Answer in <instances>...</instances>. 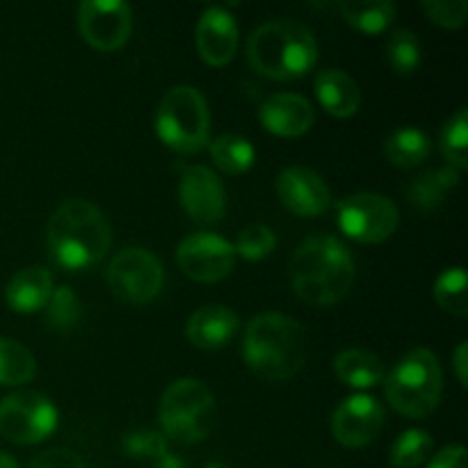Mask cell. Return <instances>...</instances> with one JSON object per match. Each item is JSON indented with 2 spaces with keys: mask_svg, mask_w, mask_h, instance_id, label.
I'll list each match as a JSON object with an SVG mask.
<instances>
[{
  "mask_svg": "<svg viewBox=\"0 0 468 468\" xmlns=\"http://www.w3.org/2000/svg\"><path fill=\"white\" fill-rule=\"evenodd\" d=\"M288 277L304 304L332 306L350 292L356 265L346 242L334 236H311L292 254Z\"/></svg>",
  "mask_w": 468,
  "mask_h": 468,
  "instance_id": "cell-1",
  "label": "cell"
},
{
  "mask_svg": "<svg viewBox=\"0 0 468 468\" xmlns=\"http://www.w3.org/2000/svg\"><path fill=\"white\" fill-rule=\"evenodd\" d=\"M46 245L59 268L85 270L108 254L112 229L99 206L85 199H69L50 215Z\"/></svg>",
  "mask_w": 468,
  "mask_h": 468,
  "instance_id": "cell-2",
  "label": "cell"
},
{
  "mask_svg": "<svg viewBox=\"0 0 468 468\" xmlns=\"http://www.w3.org/2000/svg\"><path fill=\"white\" fill-rule=\"evenodd\" d=\"M309 355L306 332L295 318L283 314H261L247 324L242 356L247 368L268 382L295 378Z\"/></svg>",
  "mask_w": 468,
  "mask_h": 468,
  "instance_id": "cell-3",
  "label": "cell"
},
{
  "mask_svg": "<svg viewBox=\"0 0 468 468\" xmlns=\"http://www.w3.org/2000/svg\"><path fill=\"white\" fill-rule=\"evenodd\" d=\"M247 62L256 73L272 80H295L318 62L314 32L292 18L261 23L247 41Z\"/></svg>",
  "mask_w": 468,
  "mask_h": 468,
  "instance_id": "cell-4",
  "label": "cell"
},
{
  "mask_svg": "<svg viewBox=\"0 0 468 468\" xmlns=\"http://www.w3.org/2000/svg\"><path fill=\"white\" fill-rule=\"evenodd\" d=\"M443 391L441 366L428 347L407 352L387 375L384 393L398 414L407 419H425L437 410Z\"/></svg>",
  "mask_w": 468,
  "mask_h": 468,
  "instance_id": "cell-5",
  "label": "cell"
},
{
  "mask_svg": "<svg viewBox=\"0 0 468 468\" xmlns=\"http://www.w3.org/2000/svg\"><path fill=\"white\" fill-rule=\"evenodd\" d=\"M218 419L213 391L201 379L181 378L167 387L158 407L160 432L167 441L192 446L208 439Z\"/></svg>",
  "mask_w": 468,
  "mask_h": 468,
  "instance_id": "cell-6",
  "label": "cell"
},
{
  "mask_svg": "<svg viewBox=\"0 0 468 468\" xmlns=\"http://www.w3.org/2000/svg\"><path fill=\"white\" fill-rule=\"evenodd\" d=\"M155 133L176 154H199L210 142V110L204 94L192 85L165 91L155 110Z\"/></svg>",
  "mask_w": 468,
  "mask_h": 468,
  "instance_id": "cell-7",
  "label": "cell"
},
{
  "mask_svg": "<svg viewBox=\"0 0 468 468\" xmlns=\"http://www.w3.org/2000/svg\"><path fill=\"white\" fill-rule=\"evenodd\" d=\"M58 423V407L44 393L16 391L0 400V437L18 446L46 441Z\"/></svg>",
  "mask_w": 468,
  "mask_h": 468,
  "instance_id": "cell-8",
  "label": "cell"
},
{
  "mask_svg": "<svg viewBox=\"0 0 468 468\" xmlns=\"http://www.w3.org/2000/svg\"><path fill=\"white\" fill-rule=\"evenodd\" d=\"M336 222L346 238L364 245L388 240L400 224V210L378 192H356L336 204Z\"/></svg>",
  "mask_w": 468,
  "mask_h": 468,
  "instance_id": "cell-9",
  "label": "cell"
},
{
  "mask_svg": "<svg viewBox=\"0 0 468 468\" xmlns=\"http://www.w3.org/2000/svg\"><path fill=\"white\" fill-rule=\"evenodd\" d=\"M165 268L154 251L126 247L108 265V286L122 302L146 304L163 291Z\"/></svg>",
  "mask_w": 468,
  "mask_h": 468,
  "instance_id": "cell-10",
  "label": "cell"
},
{
  "mask_svg": "<svg viewBox=\"0 0 468 468\" xmlns=\"http://www.w3.org/2000/svg\"><path fill=\"white\" fill-rule=\"evenodd\" d=\"M176 263L187 279L218 283L231 274L236 265V251L231 242L219 233L197 231L178 242Z\"/></svg>",
  "mask_w": 468,
  "mask_h": 468,
  "instance_id": "cell-11",
  "label": "cell"
},
{
  "mask_svg": "<svg viewBox=\"0 0 468 468\" xmlns=\"http://www.w3.org/2000/svg\"><path fill=\"white\" fill-rule=\"evenodd\" d=\"M78 30L96 50H117L133 32V9L123 0H85L78 7Z\"/></svg>",
  "mask_w": 468,
  "mask_h": 468,
  "instance_id": "cell-12",
  "label": "cell"
},
{
  "mask_svg": "<svg viewBox=\"0 0 468 468\" xmlns=\"http://www.w3.org/2000/svg\"><path fill=\"white\" fill-rule=\"evenodd\" d=\"M178 199L187 218L204 229L218 224L227 213V190L218 174L204 165H183Z\"/></svg>",
  "mask_w": 468,
  "mask_h": 468,
  "instance_id": "cell-13",
  "label": "cell"
},
{
  "mask_svg": "<svg viewBox=\"0 0 468 468\" xmlns=\"http://www.w3.org/2000/svg\"><path fill=\"white\" fill-rule=\"evenodd\" d=\"M384 428V407L373 396L356 393L343 400L332 416V432L341 446L366 448Z\"/></svg>",
  "mask_w": 468,
  "mask_h": 468,
  "instance_id": "cell-14",
  "label": "cell"
},
{
  "mask_svg": "<svg viewBox=\"0 0 468 468\" xmlns=\"http://www.w3.org/2000/svg\"><path fill=\"white\" fill-rule=\"evenodd\" d=\"M282 204L300 218H318L332 206V192L320 174L309 167H286L277 176Z\"/></svg>",
  "mask_w": 468,
  "mask_h": 468,
  "instance_id": "cell-15",
  "label": "cell"
},
{
  "mask_svg": "<svg viewBox=\"0 0 468 468\" xmlns=\"http://www.w3.org/2000/svg\"><path fill=\"white\" fill-rule=\"evenodd\" d=\"M195 44L210 67H227L238 50V23L227 7L210 5L195 27Z\"/></svg>",
  "mask_w": 468,
  "mask_h": 468,
  "instance_id": "cell-16",
  "label": "cell"
},
{
  "mask_svg": "<svg viewBox=\"0 0 468 468\" xmlns=\"http://www.w3.org/2000/svg\"><path fill=\"white\" fill-rule=\"evenodd\" d=\"M259 119L268 133L277 137H300L315 123V108L306 96L277 91L261 103Z\"/></svg>",
  "mask_w": 468,
  "mask_h": 468,
  "instance_id": "cell-17",
  "label": "cell"
},
{
  "mask_svg": "<svg viewBox=\"0 0 468 468\" xmlns=\"http://www.w3.org/2000/svg\"><path fill=\"white\" fill-rule=\"evenodd\" d=\"M240 320L236 311L222 304H206L187 318V341L204 352L222 350L236 336Z\"/></svg>",
  "mask_w": 468,
  "mask_h": 468,
  "instance_id": "cell-18",
  "label": "cell"
},
{
  "mask_svg": "<svg viewBox=\"0 0 468 468\" xmlns=\"http://www.w3.org/2000/svg\"><path fill=\"white\" fill-rule=\"evenodd\" d=\"M315 96L327 114L336 119H347L359 112L361 90L350 73L341 69H323L315 76Z\"/></svg>",
  "mask_w": 468,
  "mask_h": 468,
  "instance_id": "cell-19",
  "label": "cell"
},
{
  "mask_svg": "<svg viewBox=\"0 0 468 468\" xmlns=\"http://www.w3.org/2000/svg\"><path fill=\"white\" fill-rule=\"evenodd\" d=\"M50 292H53L50 272L39 265H32V268L18 270L9 279L7 288H5V302L16 314H37V311H44Z\"/></svg>",
  "mask_w": 468,
  "mask_h": 468,
  "instance_id": "cell-20",
  "label": "cell"
},
{
  "mask_svg": "<svg viewBox=\"0 0 468 468\" xmlns=\"http://www.w3.org/2000/svg\"><path fill=\"white\" fill-rule=\"evenodd\" d=\"M460 186V172L455 167H441L416 176L407 187V199L420 213H434L443 206L446 197Z\"/></svg>",
  "mask_w": 468,
  "mask_h": 468,
  "instance_id": "cell-21",
  "label": "cell"
},
{
  "mask_svg": "<svg viewBox=\"0 0 468 468\" xmlns=\"http://www.w3.org/2000/svg\"><path fill=\"white\" fill-rule=\"evenodd\" d=\"M334 373L347 387L370 388L382 382L387 370H384L382 359L375 352L347 347V350L338 352L336 359H334Z\"/></svg>",
  "mask_w": 468,
  "mask_h": 468,
  "instance_id": "cell-22",
  "label": "cell"
},
{
  "mask_svg": "<svg viewBox=\"0 0 468 468\" xmlns=\"http://www.w3.org/2000/svg\"><path fill=\"white\" fill-rule=\"evenodd\" d=\"M430 154H432V142H430L428 133L416 126L398 128L384 142V155L393 167H419L430 158Z\"/></svg>",
  "mask_w": 468,
  "mask_h": 468,
  "instance_id": "cell-23",
  "label": "cell"
},
{
  "mask_svg": "<svg viewBox=\"0 0 468 468\" xmlns=\"http://www.w3.org/2000/svg\"><path fill=\"white\" fill-rule=\"evenodd\" d=\"M338 14L350 23L355 30L364 35H379L388 30L396 21L398 7L388 0H355V3H338Z\"/></svg>",
  "mask_w": 468,
  "mask_h": 468,
  "instance_id": "cell-24",
  "label": "cell"
},
{
  "mask_svg": "<svg viewBox=\"0 0 468 468\" xmlns=\"http://www.w3.org/2000/svg\"><path fill=\"white\" fill-rule=\"evenodd\" d=\"M210 146V158H213L215 167L224 174H245L254 167L256 151L247 137L238 135V133H224L218 135L213 142H208Z\"/></svg>",
  "mask_w": 468,
  "mask_h": 468,
  "instance_id": "cell-25",
  "label": "cell"
},
{
  "mask_svg": "<svg viewBox=\"0 0 468 468\" xmlns=\"http://www.w3.org/2000/svg\"><path fill=\"white\" fill-rule=\"evenodd\" d=\"M37 373L32 352L14 338L0 336V387H21Z\"/></svg>",
  "mask_w": 468,
  "mask_h": 468,
  "instance_id": "cell-26",
  "label": "cell"
},
{
  "mask_svg": "<svg viewBox=\"0 0 468 468\" xmlns=\"http://www.w3.org/2000/svg\"><path fill=\"white\" fill-rule=\"evenodd\" d=\"M44 320L53 332L59 334H67L78 327V323L82 320V304L71 286L53 288L44 306Z\"/></svg>",
  "mask_w": 468,
  "mask_h": 468,
  "instance_id": "cell-27",
  "label": "cell"
},
{
  "mask_svg": "<svg viewBox=\"0 0 468 468\" xmlns=\"http://www.w3.org/2000/svg\"><path fill=\"white\" fill-rule=\"evenodd\" d=\"M387 59L388 67L400 76L416 73V69L420 67V59H423V48H420L416 32L407 30V27L393 30L387 44Z\"/></svg>",
  "mask_w": 468,
  "mask_h": 468,
  "instance_id": "cell-28",
  "label": "cell"
},
{
  "mask_svg": "<svg viewBox=\"0 0 468 468\" xmlns=\"http://www.w3.org/2000/svg\"><path fill=\"white\" fill-rule=\"evenodd\" d=\"M434 448L432 434L425 430H407L393 441L388 460L396 468H416L430 460Z\"/></svg>",
  "mask_w": 468,
  "mask_h": 468,
  "instance_id": "cell-29",
  "label": "cell"
},
{
  "mask_svg": "<svg viewBox=\"0 0 468 468\" xmlns=\"http://www.w3.org/2000/svg\"><path fill=\"white\" fill-rule=\"evenodd\" d=\"M434 300L446 314L464 318L468 311V292H466V270L448 268L434 282Z\"/></svg>",
  "mask_w": 468,
  "mask_h": 468,
  "instance_id": "cell-30",
  "label": "cell"
},
{
  "mask_svg": "<svg viewBox=\"0 0 468 468\" xmlns=\"http://www.w3.org/2000/svg\"><path fill=\"white\" fill-rule=\"evenodd\" d=\"M441 151L443 158L457 172L468 163V110L462 108L452 114L441 131Z\"/></svg>",
  "mask_w": 468,
  "mask_h": 468,
  "instance_id": "cell-31",
  "label": "cell"
},
{
  "mask_svg": "<svg viewBox=\"0 0 468 468\" xmlns=\"http://www.w3.org/2000/svg\"><path fill=\"white\" fill-rule=\"evenodd\" d=\"M274 247H277V233L272 229L265 227V224H250L238 233L233 251L240 259L256 263V261H263L265 256L272 254Z\"/></svg>",
  "mask_w": 468,
  "mask_h": 468,
  "instance_id": "cell-32",
  "label": "cell"
},
{
  "mask_svg": "<svg viewBox=\"0 0 468 468\" xmlns=\"http://www.w3.org/2000/svg\"><path fill=\"white\" fill-rule=\"evenodd\" d=\"M123 452L133 460H146L155 462L158 457H163L165 452H169V443L165 439L163 432L158 430H135V432L126 434L122 441Z\"/></svg>",
  "mask_w": 468,
  "mask_h": 468,
  "instance_id": "cell-33",
  "label": "cell"
},
{
  "mask_svg": "<svg viewBox=\"0 0 468 468\" xmlns=\"http://www.w3.org/2000/svg\"><path fill=\"white\" fill-rule=\"evenodd\" d=\"M423 12L437 26L457 30L466 23L468 3L466 0H423Z\"/></svg>",
  "mask_w": 468,
  "mask_h": 468,
  "instance_id": "cell-34",
  "label": "cell"
},
{
  "mask_svg": "<svg viewBox=\"0 0 468 468\" xmlns=\"http://www.w3.org/2000/svg\"><path fill=\"white\" fill-rule=\"evenodd\" d=\"M27 468H87L80 455L67 448H50L27 464Z\"/></svg>",
  "mask_w": 468,
  "mask_h": 468,
  "instance_id": "cell-35",
  "label": "cell"
},
{
  "mask_svg": "<svg viewBox=\"0 0 468 468\" xmlns=\"http://www.w3.org/2000/svg\"><path fill=\"white\" fill-rule=\"evenodd\" d=\"M466 448L455 443V446H446L432 457L428 468H466Z\"/></svg>",
  "mask_w": 468,
  "mask_h": 468,
  "instance_id": "cell-36",
  "label": "cell"
},
{
  "mask_svg": "<svg viewBox=\"0 0 468 468\" xmlns=\"http://www.w3.org/2000/svg\"><path fill=\"white\" fill-rule=\"evenodd\" d=\"M452 370H455L462 387H466L468 382V343L466 341H462L460 346L455 347V355H452Z\"/></svg>",
  "mask_w": 468,
  "mask_h": 468,
  "instance_id": "cell-37",
  "label": "cell"
},
{
  "mask_svg": "<svg viewBox=\"0 0 468 468\" xmlns=\"http://www.w3.org/2000/svg\"><path fill=\"white\" fill-rule=\"evenodd\" d=\"M151 464H154V468H186V462L178 455H174V452H165L163 457H158V460L151 462Z\"/></svg>",
  "mask_w": 468,
  "mask_h": 468,
  "instance_id": "cell-38",
  "label": "cell"
},
{
  "mask_svg": "<svg viewBox=\"0 0 468 468\" xmlns=\"http://www.w3.org/2000/svg\"><path fill=\"white\" fill-rule=\"evenodd\" d=\"M0 468H18V464L14 457L7 455V452H0Z\"/></svg>",
  "mask_w": 468,
  "mask_h": 468,
  "instance_id": "cell-39",
  "label": "cell"
},
{
  "mask_svg": "<svg viewBox=\"0 0 468 468\" xmlns=\"http://www.w3.org/2000/svg\"><path fill=\"white\" fill-rule=\"evenodd\" d=\"M204 468H229V466H224V464H219V462H210V464H206Z\"/></svg>",
  "mask_w": 468,
  "mask_h": 468,
  "instance_id": "cell-40",
  "label": "cell"
}]
</instances>
